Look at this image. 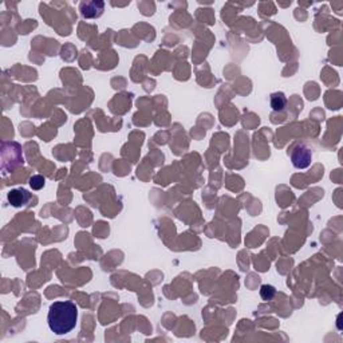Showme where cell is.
Segmentation results:
<instances>
[{"label":"cell","instance_id":"cell-3","mask_svg":"<svg viewBox=\"0 0 343 343\" xmlns=\"http://www.w3.org/2000/svg\"><path fill=\"white\" fill-rule=\"evenodd\" d=\"M7 199H8L9 204L12 207H24L30 201V199H31V194L28 193L26 189H14L9 192Z\"/></svg>","mask_w":343,"mask_h":343},{"label":"cell","instance_id":"cell-2","mask_svg":"<svg viewBox=\"0 0 343 343\" xmlns=\"http://www.w3.org/2000/svg\"><path fill=\"white\" fill-rule=\"evenodd\" d=\"M311 150L308 149L304 145H298L291 153V160H292L293 167L298 169H304L311 164Z\"/></svg>","mask_w":343,"mask_h":343},{"label":"cell","instance_id":"cell-6","mask_svg":"<svg viewBox=\"0 0 343 343\" xmlns=\"http://www.w3.org/2000/svg\"><path fill=\"white\" fill-rule=\"evenodd\" d=\"M275 293L276 289L274 286L264 285L262 286V288H260V295H262V298L264 299V300H271V299L275 296Z\"/></svg>","mask_w":343,"mask_h":343},{"label":"cell","instance_id":"cell-4","mask_svg":"<svg viewBox=\"0 0 343 343\" xmlns=\"http://www.w3.org/2000/svg\"><path fill=\"white\" fill-rule=\"evenodd\" d=\"M104 9V3L100 1H91V3H82L81 4V12L85 18H97L102 14Z\"/></svg>","mask_w":343,"mask_h":343},{"label":"cell","instance_id":"cell-5","mask_svg":"<svg viewBox=\"0 0 343 343\" xmlns=\"http://www.w3.org/2000/svg\"><path fill=\"white\" fill-rule=\"evenodd\" d=\"M287 98L283 93H274L271 95V108L274 112H280L286 108Z\"/></svg>","mask_w":343,"mask_h":343},{"label":"cell","instance_id":"cell-7","mask_svg":"<svg viewBox=\"0 0 343 343\" xmlns=\"http://www.w3.org/2000/svg\"><path fill=\"white\" fill-rule=\"evenodd\" d=\"M30 185L32 186V189H42L45 186V178L42 176H34L30 178Z\"/></svg>","mask_w":343,"mask_h":343},{"label":"cell","instance_id":"cell-1","mask_svg":"<svg viewBox=\"0 0 343 343\" xmlns=\"http://www.w3.org/2000/svg\"><path fill=\"white\" fill-rule=\"evenodd\" d=\"M78 319V307L71 300L54 302L49 308V327L57 335L68 334L75 329Z\"/></svg>","mask_w":343,"mask_h":343}]
</instances>
